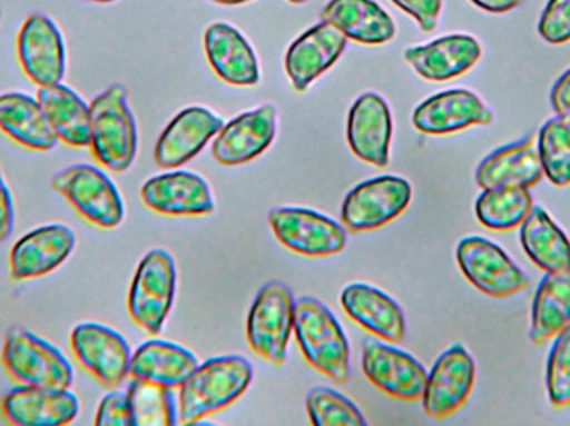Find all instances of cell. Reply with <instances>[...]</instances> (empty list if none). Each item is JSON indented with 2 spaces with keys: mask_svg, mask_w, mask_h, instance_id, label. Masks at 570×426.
I'll return each mask as SVG.
<instances>
[{
  "mask_svg": "<svg viewBox=\"0 0 570 426\" xmlns=\"http://www.w3.org/2000/svg\"><path fill=\"white\" fill-rule=\"evenodd\" d=\"M97 426H132L129 398L122 392H110L100 402L96 417Z\"/></svg>",
  "mask_w": 570,
  "mask_h": 426,
  "instance_id": "39",
  "label": "cell"
},
{
  "mask_svg": "<svg viewBox=\"0 0 570 426\" xmlns=\"http://www.w3.org/2000/svg\"><path fill=\"white\" fill-rule=\"evenodd\" d=\"M276 120L273 106H264L237 117L217 133L213 146L214 159L229 167L257 159L276 139Z\"/></svg>",
  "mask_w": 570,
  "mask_h": 426,
  "instance_id": "19",
  "label": "cell"
},
{
  "mask_svg": "<svg viewBox=\"0 0 570 426\" xmlns=\"http://www.w3.org/2000/svg\"><path fill=\"white\" fill-rule=\"evenodd\" d=\"M494 116L471 90L452 89L424 100L412 116L415 129L429 136H448L472 126H491Z\"/></svg>",
  "mask_w": 570,
  "mask_h": 426,
  "instance_id": "15",
  "label": "cell"
},
{
  "mask_svg": "<svg viewBox=\"0 0 570 426\" xmlns=\"http://www.w3.org/2000/svg\"><path fill=\"white\" fill-rule=\"evenodd\" d=\"M525 255L546 274L570 271V240L542 207H534L521 225Z\"/></svg>",
  "mask_w": 570,
  "mask_h": 426,
  "instance_id": "30",
  "label": "cell"
},
{
  "mask_svg": "<svg viewBox=\"0 0 570 426\" xmlns=\"http://www.w3.org/2000/svg\"><path fill=\"white\" fill-rule=\"evenodd\" d=\"M321 17L365 46H381L395 36L394 20L374 0H331Z\"/></svg>",
  "mask_w": 570,
  "mask_h": 426,
  "instance_id": "29",
  "label": "cell"
},
{
  "mask_svg": "<svg viewBox=\"0 0 570 426\" xmlns=\"http://www.w3.org/2000/svg\"><path fill=\"white\" fill-rule=\"evenodd\" d=\"M347 140L352 152L375 167H387L392 142V116L377 93H364L348 112Z\"/></svg>",
  "mask_w": 570,
  "mask_h": 426,
  "instance_id": "21",
  "label": "cell"
},
{
  "mask_svg": "<svg viewBox=\"0 0 570 426\" xmlns=\"http://www.w3.org/2000/svg\"><path fill=\"white\" fill-rule=\"evenodd\" d=\"M269 224L284 247L305 257H331L347 245L345 228L315 210L274 209Z\"/></svg>",
  "mask_w": 570,
  "mask_h": 426,
  "instance_id": "10",
  "label": "cell"
},
{
  "mask_svg": "<svg viewBox=\"0 0 570 426\" xmlns=\"http://www.w3.org/2000/svg\"><path fill=\"white\" fill-rule=\"evenodd\" d=\"M455 257L465 278L488 297L511 298L528 290V275L499 245L488 238H462Z\"/></svg>",
  "mask_w": 570,
  "mask_h": 426,
  "instance_id": "8",
  "label": "cell"
},
{
  "mask_svg": "<svg viewBox=\"0 0 570 426\" xmlns=\"http://www.w3.org/2000/svg\"><path fill=\"white\" fill-rule=\"evenodd\" d=\"M288 2H292V3H304V2H307V0H288Z\"/></svg>",
  "mask_w": 570,
  "mask_h": 426,
  "instance_id": "46",
  "label": "cell"
},
{
  "mask_svg": "<svg viewBox=\"0 0 570 426\" xmlns=\"http://www.w3.org/2000/svg\"><path fill=\"white\" fill-rule=\"evenodd\" d=\"M37 100L59 140L77 149L90 146L89 106L72 89L62 83L39 87Z\"/></svg>",
  "mask_w": 570,
  "mask_h": 426,
  "instance_id": "32",
  "label": "cell"
},
{
  "mask_svg": "<svg viewBox=\"0 0 570 426\" xmlns=\"http://www.w3.org/2000/svg\"><path fill=\"white\" fill-rule=\"evenodd\" d=\"M347 46V37L322 20L302 33L285 53V70L297 92H304L325 70L331 69Z\"/></svg>",
  "mask_w": 570,
  "mask_h": 426,
  "instance_id": "18",
  "label": "cell"
},
{
  "mask_svg": "<svg viewBox=\"0 0 570 426\" xmlns=\"http://www.w3.org/2000/svg\"><path fill=\"white\" fill-rule=\"evenodd\" d=\"M472 2L481 9L488 10V12L504 13L515 9L521 0H472Z\"/></svg>",
  "mask_w": 570,
  "mask_h": 426,
  "instance_id": "43",
  "label": "cell"
},
{
  "mask_svg": "<svg viewBox=\"0 0 570 426\" xmlns=\"http://www.w3.org/2000/svg\"><path fill=\"white\" fill-rule=\"evenodd\" d=\"M177 271L166 250H153L142 258L129 290V314L149 334L163 331L176 297Z\"/></svg>",
  "mask_w": 570,
  "mask_h": 426,
  "instance_id": "6",
  "label": "cell"
},
{
  "mask_svg": "<svg viewBox=\"0 0 570 426\" xmlns=\"http://www.w3.org/2000/svg\"><path fill=\"white\" fill-rule=\"evenodd\" d=\"M79 400L69 390L20 387L10 390L0 402L7 424L16 426H62L79 415Z\"/></svg>",
  "mask_w": 570,
  "mask_h": 426,
  "instance_id": "17",
  "label": "cell"
},
{
  "mask_svg": "<svg viewBox=\"0 0 570 426\" xmlns=\"http://www.w3.org/2000/svg\"><path fill=\"white\" fill-rule=\"evenodd\" d=\"M220 117L204 107H189L170 120L157 140L154 160L163 169H176L193 160L223 130Z\"/></svg>",
  "mask_w": 570,
  "mask_h": 426,
  "instance_id": "20",
  "label": "cell"
},
{
  "mask_svg": "<svg viewBox=\"0 0 570 426\" xmlns=\"http://www.w3.org/2000/svg\"><path fill=\"white\" fill-rule=\"evenodd\" d=\"M199 367L196 355L170 341H146L130 358L132 380L149 382L160 387L179 388Z\"/></svg>",
  "mask_w": 570,
  "mask_h": 426,
  "instance_id": "28",
  "label": "cell"
},
{
  "mask_svg": "<svg viewBox=\"0 0 570 426\" xmlns=\"http://www.w3.org/2000/svg\"><path fill=\"white\" fill-rule=\"evenodd\" d=\"M295 300L283 281L264 285L247 318V340L254 354L274 365L287 358L288 340L294 331Z\"/></svg>",
  "mask_w": 570,
  "mask_h": 426,
  "instance_id": "5",
  "label": "cell"
},
{
  "mask_svg": "<svg viewBox=\"0 0 570 426\" xmlns=\"http://www.w3.org/2000/svg\"><path fill=\"white\" fill-rule=\"evenodd\" d=\"M475 384V361L462 345L445 350L428 375L422 404L432 418H448L464 407Z\"/></svg>",
  "mask_w": 570,
  "mask_h": 426,
  "instance_id": "13",
  "label": "cell"
},
{
  "mask_svg": "<svg viewBox=\"0 0 570 426\" xmlns=\"http://www.w3.org/2000/svg\"><path fill=\"white\" fill-rule=\"evenodd\" d=\"M207 59L214 72L233 86L250 87L259 83V62L246 37L227 23H214L204 36Z\"/></svg>",
  "mask_w": 570,
  "mask_h": 426,
  "instance_id": "26",
  "label": "cell"
},
{
  "mask_svg": "<svg viewBox=\"0 0 570 426\" xmlns=\"http://www.w3.org/2000/svg\"><path fill=\"white\" fill-rule=\"evenodd\" d=\"M362 370L389 397L404 402L422 400L429 374L412 355L377 340H365Z\"/></svg>",
  "mask_w": 570,
  "mask_h": 426,
  "instance_id": "14",
  "label": "cell"
},
{
  "mask_svg": "<svg viewBox=\"0 0 570 426\" xmlns=\"http://www.w3.org/2000/svg\"><path fill=\"white\" fill-rule=\"evenodd\" d=\"M0 130L26 149L49 152L59 143L39 100L20 92L0 96Z\"/></svg>",
  "mask_w": 570,
  "mask_h": 426,
  "instance_id": "27",
  "label": "cell"
},
{
  "mask_svg": "<svg viewBox=\"0 0 570 426\" xmlns=\"http://www.w3.org/2000/svg\"><path fill=\"white\" fill-rule=\"evenodd\" d=\"M13 221H16V215H13L12 196H10L6 180L0 172V244L12 234Z\"/></svg>",
  "mask_w": 570,
  "mask_h": 426,
  "instance_id": "41",
  "label": "cell"
},
{
  "mask_svg": "<svg viewBox=\"0 0 570 426\" xmlns=\"http://www.w3.org/2000/svg\"><path fill=\"white\" fill-rule=\"evenodd\" d=\"M2 364L7 374L26 387L69 390L73 368L59 348L26 328H12L6 335Z\"/></svg>",
  "mask_w": 570,
  "mask_h": 426,
  "instance_id": "4",
  "label": "cell"
},
{
  "mask_svg": "<svg viewBox=\"0 0 570 426\" xmlns=\"http://www.w3.org/2000/svg\"><path fill=\"white\" fill-rule=\"evenodd\" d=\"M539 33L546 42L566 43L570 40V0H549L539 20Z\"/></svg>",
  "mask_w": 570,
  "mask_h": 426,
  "instance_id": "38",
  "label": "cell"
},
{
  "mask_svg": "<svg viewBox=\"0 0 570 426\" xmlns=\"http://www.w3.org/2000/svg\"><path fill=\"white\" fill-rule=\"evenodd\" d=\"M253 377V365L244 357L210 358L180 387V424H197L226 410L246 394Z\"/></svg>",
  "mask_w": 570,
  "mask_h": 426,
  "instance_id": "1",
  "label": "cell"
},
{
  "mask_svg": "<svg viewBox=\"0 0 570 426\" xmlns=\"http://www.w3.org/2000/svg\"><path fill=\"white\" fill-rule=\"evenodd\" d=\"M538 152L544 176L556 187L570 186V117L556 116L539 130Z\"/></svg>",
  "mask_w": 570,
  "mask_h": 426,
  "instance_id": "34",
  "label": "cell"
},
{
  "mask_svg": "<svg viewBox=\"0 0 570 426\" xmlns=\"http://www.w3.org/2000/svg\"><path fill=\"white\" fill-rule=\"evenodd\" d=\"M90 150L112 172H126L137 156L136 119L124 87L112 86L89 106Z\"/></svg>",
  "mask_w": 570,
  "mask_h": 426,
  "instance_id": "3",
  "label": "cell"
},
{
  "mask_svg": "<svg viewBox=\"0 0 570 426\" xmlns=\"http://www.w3.org/2000/svg\"><path fill=\"white\" fill-rule=\"evenodd\" d=\"M76 234L67 225H43L23 235L10 251V274L16 280L43 277L72 254Z\"/></svg>",
  "mask_w": 570,
  "mask_h": 426,
  "instance_id": "16",
  "label": "cell"
},
{
  "mask_svg": "<svg viewBox=\"0 0 570 426\" xmlns=\"http://www.w3.org/2000/svg\"><path fill=\"white\" fill-rule=\"evenodd\" d=\"M412 187L402 177L384 176L358 184L342 204V224L351 231L384 227L407 209Z\"/></svg>",
  "mask_w": 570,
  "mask_h": 426,
  "instance_id": "9",
  "label": "cell"
},
{
  "mask_svg": "<svg viewBox=\"0 0 570 426\" xmlns=\"http://www.w3.org/2000/svg\"><path fill=\"white\" fill-rule=\"evenodd\" d=\"M294 334L305 360L335 384L351 377V348L337 318L317 298L295 301Z\"/></svg>",
  "mask_w": 570,
  "mask_h": 426,
  "instance_id": "2",
  "label": "cell"
},
{
  "mask_svg": "<svg viewBox=\"0 0 570 426\" xmlns=\"http://www.w3.org/2000/svg\"><path fill=\"white\" fill-rule=\"evenodd\" d=\"M570 325V271L546 274L532 301V344L554 340Z\"/></svg>",
  "mask_w": 570,
  "mask_h": 426,
  "instance_id": "31",
  "label": "cell"
},
{
  "mask_svg": "<svg viewBox=\"0 0 570 426\" xmlns=\"http://www.w3.org/2000/svg\"><path fill=\"white\" fill-rule=\"evenodd\" d=\"M534 136L509 143L489 153L475 170V182L482 190L499 186L532 189L544 177Z\"/></svg>",
  "mask_w": 570,
  "mask_h": 426,
  "instance_id": "23",
  "label": "cell"
},
{
  "mask_svg": "<svg viewBox=\"0 0 570 426\" xmlns=\"http://www.w3.org/2000/svg\"><path fill=\"white\" fill-rule=\"evenodd\" d=\"M307 414L317 426H364L367 420L351 400L331 388H314L307 395Z\"/></svg>",
  "mask_w": 570,
  "mask_h": 426,
  "instance_id": "36",
  "label": "cell"
},
{
  "mask_svg": "<svg viewBox=\"0 0 570 426\" xmlns=\"http://www.w3.org/2000/svg\"><path fill=\"white\" fill-rule=\"evenodd\" d=\"M392 2L409 16L414 17L424 32H432L438 26L442 0H392Z\"/></svg>",
  "mask_w": 570,
  "mask_h": 426,
  "instance_id": "40",
  "label": "cell"
},
{
  "mask_svg": "<svg viewBox=\"0 0 570 426\" xmlns=\"http://www.w3.org/2000/svg\"><path fill=\"white\" fill-rule=\"evenodd\" d=\"M127 398L132 426L176 425V408L170 388L149 382L132 380L127 390Z\"/></svg>",
  "mask_w": 570,
  "mask_h": 426,
  "instance_id": "35",
  "label": "cell"
},
{
  "mask_svg": "<svg viewBox=\"0 0 570 426\" xmlns=\"http://www.w3.org/2000/svg\"><path fill=\"white\" fill-rule=\"evenodd\" d=\"M217 3H224V6H237V3L249 2V0H214Z\"/></svg>",
  "mask_w": 570,
  "mask_h": 426,
  "instance_id": "44",
  "label": "cell"
},
{
  "mask_svg": "<svg viewBox=\"0 0 570 426\" xmlns=\"http://www.w3.org/2000/svg\"><path fill=\"white\" fill-rule=\"evenodd\" d=\"M70 347L79 364L104 388L120 387L129 375V344L112 328L99 324H80L70 334Z\"/></svg>",
  "mask_w": 570,
  "mask_h": 426,
  "instance_id": "11",
  "label": "cell"
},
{
  "mask_svg": "<svg viewBox=\"0 0 570 426\" xmlns=\"http://www.w3.org/2000/svg\"><path fill=\"white\" fill-rule=\"evenodd\" d=\"M534 209L531 189L499 186L484 189L475 202V217L484 227L495 231H511Z\"/></svg>",
  "mask_w": 570,
  "mask_h": 426,
  "instance_id": "33",
  "label": "cell"
},
{
  "mask_svg": "<svg viewBox=\"0 0 570 426\" xmlns=\"http://www.w3.org/2000/svg\"><path fill=\"white\" fill-rule=\"evenodd\" d=\"M546 384L552 407H570V325L554 338L549 351Z\"/></svg>",
  "mask_w": 570,
  "mask_h": 426,
  "instance_id": "37",
  "label": "cell"
},
{
  "mask_svg": "<svg viewBox=\"0 0 570 426\" xmlns=\"http://www.w3.org/2000/svg\"><path fill=\"white\" fill-rule=\"evenodd\" d=\"M17 56L26 76L39 87L56 86L66 76V43L56 22L32 13L20 29Z\"/></svg>",
  "mask_w": 570,
  "mask_h": 426,
  "instance_id": "12",
  "label": "cell"
},
{
  "mask_svg": "<svg viewBox=\"0 0 570 426\" xmlns=\"http://www.w3.org/2000/svg\"><path fill=\"white\" fill-rule=\"evenodd\" d=\"M551 103L556 116L570 117V69L552 87Z\"/></svg>",
  "mask_w": 570,
  "mask_h": 426,
  "instance_id": "42",
  "label": "cell"
},
{
  "mask_svg": "<svg viewBox=\"0 0 570 426\" xmlns=\"http://www.w3.org/2000/svg\"><path fill=\"white\" fill-rule=\"evenodd\" d=\"M342 308L345 314L371 334L391 344L405 338V315L401 305L387 294L371 285L352 284L342 290Z\"/></svg>",
  "mask_w": 570,
  "mask_h": 426,
  "instance_id": "25",
  "label": "cell"
},
{
  "mask_svg": "<svg viewBox=\"0 0 570 426\" xmlns=\"http://www.w3.org/2000/svg\"><path fill=\"white\" fill-rule=\"evenodd\" d=\"M87 2L107 3L112 2V0H87Z\"/></svg>",
  "mask_w": 570,
  "mask_h": 426,
  "instance_id": "45",
  "label": "cell"
},
{
  "mask_svg": "<svg viewBox=\"0 0 570 426\" xmlns=\"http://www.w3.org/2000/svg\"><path fill=\"white\" fill-rule=\"evenodd\" d=\"M52 189L90 224L116 228L122 224L124 202L112 180L92 166H72L53 176Z\"/></svg>",
  "mask_w": 570,
  "mask_h": 426,
  "instance_id": "7",
  "label": "cell"
},
{
  "mask_svg": "<svg viewBox=\"0 0 570 426\" xmlns=\"http://www.w3.org/2000/svg\"><path fill=\"white\" fill-rule=\"evenodd\" d=\"M140 197L150 210L164 215H207L216 209L209 184L184 170L147 180Z\"/></svg>",
  "mask_w": 570,
  "mask_h": 426,
  "instance_id": "22",
  "label": "cell"
},
{
  "mask_svg": "<svg viewBox=\"0 0 570 426\" xmlns=\"http://www.w3.org/2000/svg\"><path fill=\"white\" fill-rule=\"evenodd\" d=\"M482 49L478 40L471 36L441 37L428 46L411 47L405 50V60L412 69L432 82L461 77L469 72L481 59Z\"/></svg>",
  "mask_w": 570,
  "mask_h": 426,
  "instance_id": "24",
  "label": "cell"
}]
</instances>
